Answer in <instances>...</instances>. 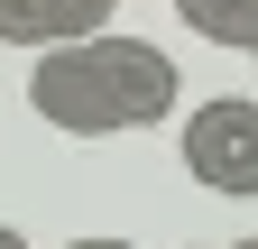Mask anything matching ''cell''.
Masks as SVG:
<instances>
[{
  "mask_svg": "<svg viewBox=\"0 0 258 249\" xmlns=\"http://www.w3.org/2000/svg\"><path fill=\"white\" fill-rule=\"evenodd\" d=\"M231 249H258V240H231Z\"/></svg>",
  "mask_w": 258,
  "mask_h": 249,
  "instance_id": "obj_8",
  "label": "cell"
},
{
  "mask_svg": "<svg viewBox=\"0 0 258 249\" xmlns=\"http://www.w3.org/2000/svg\"><path fill=\"white\" fill-rule=\"evenodd\" d=\"M175 19H184L194 37H203V46L258 55V0H175Z\"/></svg>",
  "mask_w": 258,
  "mask_h": 249,
  "instance_id": "obj_4",
  "label": "cell"
},
{
  "mask_svg": "<svg viewBox=\"0 0 258 249\" xmlns=\"http://www.w3.org/2000/svg\"><path fill=\"white\" fill-rule=\"evenodd\" d=\"M175 55L148 46V37H74V46H37L28 65V102H37L46 130L64 139H111V130H157L175 120Z\"/></svg>",
  "mask_w": 258,
  "mask_h": 249,
  "instance_id": "obj_1",
  "label": "cell"
},
{
  "mask_svg": "<svg viewBox=\"0 0 258 249\" xmlns=\"http://www.w3.org/2000/svg\"><path fill=\"white\" fill-rule=\"evenodd\" d=\"M184 175L221 203H258V92H212V102L184 111Z\"/></svg>",
  "mask_w": 258,
  "mask_h": 249,
  "instance_id": "obj_2",
  "label": "cell"
},
{
  "mask_svg": "<svg viewBox=\"0 0 258 249\" xmlns=\"http://www.w3.org/2000/svg\"><path fill=\"white\" fill-rule=\"evenodd\" d=\"M0 55H10V37H0Z\"/></svg>",
  "mask_w": 258,
  "mask_h": 249,
  "instance_id": "obj_9",
  "label": "cell"
},
{
  "mask_svg": "<svg viewBox=\"0 0 258 249\" xmlns=\"http://www.w3.org/2000/svg\"><path fill=\"white\" fill-rule=\"evenodd\" d=\"M120 0H0V37L10 46H74V37H102Z\"/></svg>",
  "mask_w": 258,
  "mask_h": 249,
  "instance_id": "obj_3",
  "label": "cell"
},
{
  "mask_svg": "<svg viewBox=\"0 0 258 249\" xmlns=\"http://www.w3.org/2000/svg\"><path fill=\"white\" fill-rule=\"evenodd\" d=\"M249 65H258V55H249Z\"/></svg>",
  "mask_w": 258,
  "mask_h": 249,
  "instance_id": "obj_10",
  "label": "cell"
},
{
  "mask_svg": "<svg viewBox=\"0 0 258 249\" xmlns=\"http://www.w3.org/2000/svg\"><path fill=\"white\" fill-rule=\"evenodd\" d=\"M0 249H28V240H19V231H10V222H0Z\"/></svg>",
  "mask_w": 258,
  "mask_h": 249,
  "instance_id": "obj_6",
  "label": "cell"
},
{
  "mask_svg": "<svg viewBox=\"0 0 258 249\" xmlns=\"http://www.w3.org/2000/svg\"><path fill=\"white\" fill-rule=\"evenodd\" d=\"M64 249H139V240H111V231H102V240H64Z\"/></svg>",
  "mask_w": 258,
  "mask_h": 249,
  "instance_id": "obj_5",
  "label": "cell"
},
{
  "mask_svg": "<svg viewBox=\"0 0 258 249\" xmlns=\"http://www.w3.org/2000/svg\"><path fill=\"white\" fill-rule=\"evenodd\" d=\"M184 249H221V240H184Z\"/></svg>",
  "mask_w": 258,
  "mask_h": 249,
  "instance_id": "obj_7",
  "label": "cell"
}]
</instances>
